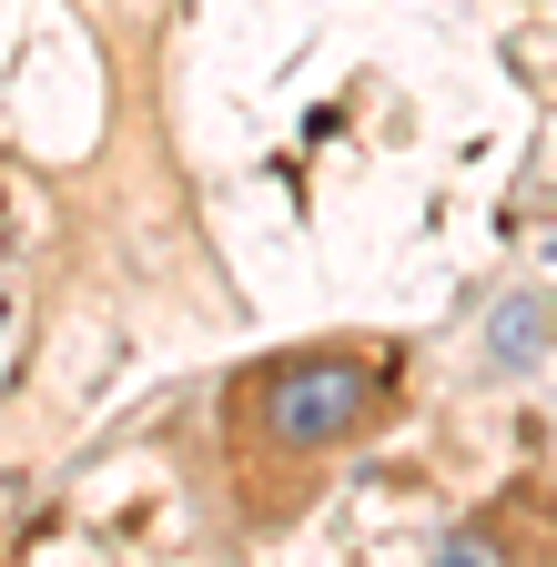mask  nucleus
Masks as SVG:
<instances>
[{"label": "nucleus", "instance_id": "nucleus-1", "mask_svg": "<svg viewBox=\"0 0 557 567\" xmlns=\"http://www.w3.org/2000/svg\"><path fill=\"white\" fill-rule=\"evenodd\" d=\"M395 405H405V344L324 334V344H295V354L244 365L234 395H224L244 517H254V527H285L305 496H314V466L344 456L355 436H375Z\"/></svg>", "mask_w": 557, "mask_h": 567}, {"label": "nucleus", "instance_id": "nucleus-2", "mask_svg": "<svg viewBox=\"0 0 557 567\" xmlns=\"http://www.w3.org/2000/svg\"><path fill=\"white\" fill-rule=\"evenodd\" d=\"M486 344H497V365H537V354H557V305L547 295H507L497 324H486Z\"/></svg>", "mask_w": 557, "mask_h": 567}]
</instances>
